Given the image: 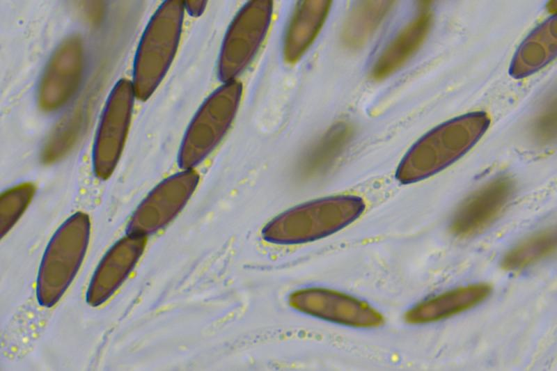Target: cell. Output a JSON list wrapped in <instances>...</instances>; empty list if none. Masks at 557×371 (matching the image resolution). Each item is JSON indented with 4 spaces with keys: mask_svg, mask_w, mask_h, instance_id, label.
Masks as SVG:
<instances>
[{
    "mask_svg": "<svg viewBox=\"0 0 557 371\" xmlns=\"http://www.w3.org/2000/svg\"><path fill=\"white\" fill-rule=\"evenodd\" d=\"M483 111L471 112L434 127L408 150L395 173L402 184L425 179L452 164L468 152L489 127Z\"/></svg>",
    "mask_w": 557,
    "mask_h": 371,
    "instance_id": "6da1fadb",
    "label": "cell"
},
{
    "mask_svg": "<svg viewBox=\"0 0 557 371\" xmlns=\"http://www.w3.org/2000/svg\"><path fill=\"white\" fill-rule=\"evenodd\" d=\"M365 210L363 200L352 195L313 200L285 212L265 230V237L281 244H299L330 235L350 225Z\"/></svg>",
    "mask_w": 557,
    "mask_h": 371,
    "instance_id": "7a4b0ae2",
    "label": "cell"
},
{
    "mask_svg": "<svg viewBox=\"0 0 557 371\" xmlns=\"http://www.w3.org/2000/svg\"><path fill=\"white\" fill-rule=\"evenodd\" d=\"M184 3L164 2L155 13L140 40L134 63L135 96L148 99L166 73L177 50L184 15Z\"/></svg>",
    "mask_w": 557,
    "mask_h": 371,
    "instance_id": "3957f363",
    "label": "cell"
},
{
    "mask_svg": "<svg viewBox=\"0 0 557 371\" xmlns=\"http://www.w3.org/2000/svg\"><path fill=\"white\" fill-rule=\"evenodd\" d=\"M242 84L225 83L204 102L191 122L179 151V164L190 169L201 162L219 143L237 110Z\"/></svg>",
    "mask_w": 557,
    "mask_h": 371,
    "instance_id": "277c9868",
    "label": "cell"
},
{
    "mask_svg": "<svg viewBox=\"0 0 557 371\" xmlns=\"http://www.w3.org/2000/svg\"><path fill=\"white\" fill-rule=\"evenodd\" d=\"M272 6L268 0L251 1L235 16L219 55L218 74L221 81H234L251 63L267 32Z\"/></svg>",
    "mask_w": 557,
    "mask_h": 371,
    "instance_id": "5b68a950",
    "label": "cell"
},
{
    "mask_svg": "<svg viewBox=\"0 0 557 371\" xmlns=\"http://www.w3.org/2000/svg\"><path fill=\"white\" fill-rule=\"evenodd\" d=\"M135 96L132 83L123 79L111 90L102 112L93 148V168L97 176L107 178L121 155Z\"/></svg>",
    "mask_w": 557,
    "mask_h": 371,
    "instance_id": "8992f818",
    "label": "cell"
},
{
    "mask_svg": "<svg viewBox=\"0 0 557 371\" xmlns=\"http://www.w3.org/2000/svg\"><path fill=\"white\" fill-rule=\"evenodd\" d=\"M84 68L81 38H65L52 55L41 77L38 91L40 109L52 111L65 105L77 90Z\"/></svg>",
    "mask_w": 557,
    "mask_h": 371,
    "instance_id": "52a82bcc",
    "label": "cell"
},
{
    "mask_svg": "<svg viewBox=\"0 0 557 371\" xmlns=\"http://www.w3.org/2000/svg\"><path fill=\"white\" fill-rule=\"evenodd\" d=\"M290 302L303 313L347 326L372 327L383 322L380 313L366 302L333 290L302 289L292 294Z\"/></svg>",
    "mask_w": 557,
    "mask_h": 371,
    "instance_id": "ba28073f",
    "label": "cell"
},
{
    "mask_svg": "<svg viewBox=\"0 0 557 371\" xmlns=\"http://www.w3.org/2000/svg\"><path fill=\"white\" fill-rule=\"evenodd\" d=\"M198 182V175L189 169L162 182L136 211L132 223L134 232H147L169 221L189 199Z\"/></svg>",
    "mask_w": 557,
    "mask_h": 371,
    "instance_id": "9c48e42d",
    "label": "cell"
},
{
    "mask_svg": "<svg viewBox=\"0 0 557 371\" xmlns=\"http://www.w3.org/2000/svg\"><path fill=\"white\" fill-rule=\"evenodd\" d=\"M514 191L512 181L496 178L473 193L458 207L450 230L461 237L474 235L489 226L500 215Z\"/></svg>",
    "mask_w": 557,
    "mask_h": 371,
    "instance_id": "30bf717a",
    "label": "cell"
},
{
    "mask_svg": "<svg viewBox=\"0 0 557 371\" xmlns=\"http://www.w3.org/2000/svg\"><path fill=\"white\" fill-rule=\"evenodd\" d=\"M491 292V285L485 283L459 287L416 304L406 313L405 320L416 324L442 320L475 307Z\"/></svg>",
    "mask_w": 557,
    "mask_h": 371,
    "instance_id": "8fae6325",
    "label": "cell"
},
{
    "mask_svg": "<svg viewBox=\"0 0 557 371\" xmlns=\"http://www.w3.org/2000/svg\"><path fill=\"white\" fill-rule=\"evenodd\" d=\"M95 102V96H86L62 117L42 147L41 159L44 163L60 160L81 141L92 121Z\"/></svg>",
    "mask_w": 557,
    "mask_h": 371,
    "instance_id": "7c38bea8",
    "label": "cell"
},
{
    "mask_svg": "<svg viewBox=\"0 0 557 371\" xmlns=\"http://www.w3.org/2000/svg\"><path fill=\"white\" fill-rule=\"evenodd\" d=\"M331 2L306 0L297 3L284 40L283 54L287 62H296L313 42L326 21Z\"/></svg>",
    "mask_w": 557,
    "mask_h": 371,
    "instance_id": "4fadbf2b",
    "label": "cell"
},
{
    "mask_svg": "<svg viewBox=\"0 0 557 371\" xmlns=\"http://www.w3.org/2000/svg\"><path fill=\"white\" fill-rule=\"evenodd\" d=\"M557 18L554 15L533 29L514 54L509 74L515 79L528 77L544 68L556 56Z\"/></svg>",
    "mask_w": 557,
    "mask_h": 371,
    "instance_id": "5bb4252c",
    "label": "cell"
},
{
    "mask_svg": "<svg viewBox=\"0 0 557 371\" xmlns=\"http://www.w3.org/2000/svg\"><path fill=\"white\" fill-rule=\"evenodd\" d=\"M432 22V14L423 10L388 45L375 63L371 76L383 79L398 69L418 49L426 38Z\"/></svg>",
    "mask_w": 557,
    "mask_h": 371,
    "instance_id": "9a60e30c",
    "label": "cell"
},
{
    "mask_svg": "<svg viewBox=\"0 0 557 371\" xmlns=\"http://www.w3.org/2000/svg\"><path fill=\"white\" fill-rule=\"evenodd\" d=\"M348 123L333 125L303 154L299 163L302 177H311L327 168L347 146L353 136Z\"/></svg>",
    "mask_w": 557,
    "mask_h": 371,
    "instance_id": "2e32d148",
    "label": "cell"
},
{
    "mask_svg": "<svg viewBox=\"0 0 557 371\" xmlns=\"http://www.w3.org/2000/svg\"><path fill=\"white\" fill-rule=\"evenodd\" d=\"M395 1H361L350 10L343 25L341 40L352 49L363 46L384 20Z\"/></svg>",
    "mask_w": 557,
    "mask_h": 371,
    "instance_id": "e0dca14e",
    "label": "cell"
},
{
    "mask_svg": "<svg viewBox=\"0 0 557 371\" xmlns=\"http://www.w3.org/2000/svg\"><path fill=\"white\" fill-rule=\"evenodd\" d=\"M556 232L547 230L537 232L517 244L505 253L501 267L507 271L525 269L556 251Z\"/></svg>",
    "mask_w": 557,
    "mask_h": 371,
    "instance_id": "ac0fdd59",
    "label": "cell"
},
{
    "mask_svg": "<svg viewBox=\"0 0 557 371\" xmlns=\"http://www.w3.org/2000/svg\"><path fill=\"white\" fill-rule=\"evenodd\" d=\"M34 194V188L29 183L22 184L4 192L0 200L2 220L13 221L26 208Z\"/></svg>",
    "mask_w": 557,
    "mask_h": 371,
    "instance_id": "d6986e66",
    "label": "cell"
},
{
    "mask_svg": "<svg viewBox=\"0 0 557 371\" xmlns=\"http://www.w3.org/2000/svg\"><path fill=\"white\" fill-rule=\"evenodd\" d=\"M538 136L546 141L551 139L556 135V113H548L542 116L536 125Z\"/></svg>",
    "mask_w": 557,
    "mask_h": 371,
    "instance_id": "ffe728a7",
    "label": "cell"
},
{
    "mask_svg": "<svg viewBox=\"0 0 557 371\" xmlns=\"http://www.w3.org/2000/svg\"><path fill=\"white\" fill-rule=\"evenodd\" d=\"M183 3L184 7L187 9L188 13L191 15L195 17L203 13L207 4L205 1H186Z\"/></svg>",
    "mask_w": 557,
    "mask_h": 371,
    "instance_id": "44dd1931",
    "label": "cell"
}]
</instances>
